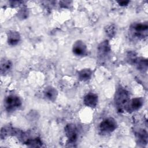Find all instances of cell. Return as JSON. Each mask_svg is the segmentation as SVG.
I'll list each match as a JSON object with an SVG mask.
<instances>
[{
    "label": "cell",
    "mask_w": 148,
    "mask_h": 148,
    "mask_svg": "<svg viewBox=\"0 0 148 148\" xmlns=\"http://www.w3.org/2000/svg\"><path fill=\"white\" fill-rule=\"evenodd\" d=\"M129 92L123 88H119L114 95L115 106L119 112L125 110L126 106L130 101Z\"/></svg>",
    "instance_id": "1"
},
{
    "label": "cell",
    "mask_w": 148,
    "mask_h": 148,
    "mask_svg": "<svg viewBox=\"0 0 148 148\" xmlns=\"http://www.w3.org/2000/svg\"><path fill=\"white\" fill-rule=\"evenodd\" d=\"M148 25L147 23H138L131 25L130 33L132 37L140 39L147 36Z\"/></svg>",
    "instance_id": "2"
},
{
    "label": "cell",
    "mask_w": 148,
    "mask_h": 148,
    "mask_svg": "<svg viewBox=\"0 0 148 148\" xmlns=\"http://www.w3.org/2000/svg\"><path fill=\"white\" fill-rule=\"evenodd\" d=\"M21 105V101L20 98L14 95L8 96L4 101L5 109L8 112H12L18 109Z\"/></svg>",
    "instance_id": "3"
},
{
    "label": "cell",
    "mask_w": 148,
    "mask_h": 148,
    "mask_svg": "<svg viewBox=\"0 0 148 148\" xmlns=\"http://www.w3.org/2000/svg\"><path fill=\"white\" fill-rule=\"evenodd\" d=\"M117 128V123L112 117L104 119L99 124L100 131L104 134H108L114 131Z\"/></svg>",
    "instance_id": "4"
},
{
    "label": "cell",
    "mask_w": 148,
    "mask_h": 148,
    "mask_svg": "<svg viewBox=\"0 0 148 148\" xmlns=\"http://www.w3.org/2000/svg\"><path fill=\"white\" fill-rule=\"evenodd\" d=\"M143 104V99L141 98H135L132 99H130L128 102L125 110L131 113L138 110L142 108Z\"/></svg>",
    "instance_id": "5"
},
{
    "label": "cell",
    "mask_w": 148,
    "mask_h": 148,
    "mask_svg": "<svg viewBox=\"0 0 148 148\" xmlns=\"http://www.w3.org/2000/svg\"><path fill=\"white\" fill-rule=\"evenodd\" d=\"M66 136L70 143H75L77 138V130L73 124H68L65 127Z\"/></svg>",
    "instance_id": "6"
},
{
    "label": "cell",
    "mask_w": 148,
    "mask_h": 148,
    "mask_svg": "<svg viewBox=\"0 0 148 148\" xmlns=\"http://www.w3.org/2000/svg\"><path fill=\"white\" fill-rule=\"evenodd\" d=\"M73 53L77 56H83L87 53V47L85 43L82 40L76 41L72 47Z\"/></svg>",
    "instance_id": "7"
},
{
    "label": "cell",
    "mask_w": 148,
    "mask_h": 148,
    "mask_svg": "<svg viewBox=\"0 0 148 148\" xmlns=\"http://www.w3.org/2000/svg\"><path fill=\"white\" fill-rule=\"evenodd\" d=\"M110 51V47L108 40L102 42L98 47V54L101 58H103L108 55Z\"/></svg>",
    "instance_id": "8"
},
{
    "label": "cell",
    "mask_w": 148,
    "mask_h": 148,
    "mask_svg": "<svg viewBox=\"0 0 148 148\" xmlns=\"http://www.w3.org/2000/svg\"><path fill=\"white\" fill-rule=\"evenodd\" d=\"M98 96L95 94H88L84 98V105L90 108H95L98 103Z\"/></svg>",
    "instance_id": "9"
},
{
    "label": "cell",
    "mask_w": 148,
    "mask_h": 148,
    "mask_svg": "<svg viewBox=\"0 0 148 148\" xmlns=\"http://www.w3.org/2000/svg\"><path fill=\"white\" fill-rule=\"evenodd\" d=\"M20 40V34L15 31H10L8 32V42L10 46H15Z\"/></svg>",
    "instance_id": "10"
},
{
    "label": "cell",
    "mask_w": 148,
    "mask_h": 148,
    "mask_svg": "<svg viewBox=\"0 0 148 148\" xmlns=\"http://www.w3.org/2000/svg\"><path fill=\"white\" fill-rule=\"evenodd\" d=\"M136 138L138 142L142 145H146L147 143V133L143 129H139L136 132Z\"/></svg>",
    "instance_id": "11"
},
{
    "label": "cell",
    "mask_w": 148,
    "mask_h": 148,
    "mask_svg": "<svg viewBox=\"0 0 148 148\" xmlns=\"http://www.w3.org/2000/svg\"><path fill=\"white\" fill-rule=\"evenodd\" d=\"M45 97L51 101H54L57 97V91L52 87H47L44 92Z\"/></svg>",
    "instance_id": "12"
},
{
    "label": "cell",
    "mask_w": 148,
    "mask_h": 148,
    "mask_svg": "<svg viewBox=\"0 0 148 148\" xmlns=\"http://www.w3.org/2000/svg\"><path fill=\"white\" fill-rule=\"evenodd\" d=\"M134 64L135 65L137 69L140 71H146L147 69V60L143 58H136Z\"/></svg>",
    "instance_id": "13"
},
{
    "label": "cell",
    "mask_w": 148,
    "mask_h": 148,
    "mask_svg": "<svg viewBox=\"0 0 148 148\" xmlns=\"http://www.w3.org/2000/svg\"><path fill=\"white\" fill-rule=\"evenodd\" d=\"M12 64L9 60H2L1 61V73L2 75L8 73L12 69Z\"/></svg>",
    "instance_id": "14"
},
{
    "label": "cell",
    "mask_w": 148,
    "mask_h": 148,
    "mask_svg": "<svg viewBox=\"0 0 148 148\" xmlns=\"http://www.w3.org/2000/svg\"><path fill=\"white\" fill-rule=\"evenodd\" d=\"M92 75V71L90 69L85 68L80 70L78 72V77L82 81H87L89 80Z\"/></svg>",
    "instance_id": "15"
},
{
    "label": "cell",
    "mask_w": 148,
    "mask_h": 148,
    "mask_svg": "<svg viewBox=\"0 0 148 148\" xmlns=\"http://www.w3.org/2000/svg\"><path fill=\"white\" fill-rule=\"evenodd\" d=\"M105 32L108 36H109L110 38H112L116 35V27L113 24H109L106 27Z\"/></svg>",
    "instance_id": "16"
},
{
    "label": "cell",
    "mask_w": 148,
    "mask_h": 148,
    "mask_svg": "<svg viewBox=\"0 0 148 148\" xmlns=\"http://www.w3.org/2000/svg\"><path fill=\"white\" fill-rule=\"evenodd\" d=\"M25 143L30 146L38 147V146H40L42 142L39 138H35L34 139H29L27 140L25 142Z\"/></svg>",
    "instance_id": "17"
},
{
    "label": "cell",
    "mask_w": 148,
    "mask_h": 148,
    "mask_svg": "<svg viewBox=\"0 0 148 148\" xmlns=\"http://www.w3.org/2000/svg\"><path fill=\"white\" fill-rule=\"evenodd\" d=\"M28 14V12L27 10H26V9H21V10L18 12V15H19V17H20L21 18H25L27 17V15L28 14Z\"/></svg>",
    "instance_id": "18"
},
{
    "label": "cell",
    "mask_w": 148,
    "mask_h": 148,
    "mask_svg": "<svg viewBox=\"0 0 148 148\" xmlns=\"http://www.w3.org/2000/svg\"><path fill=\"white\" fill-rule=\"evenodd\" d=\"M117 2L120 6H127L129 3L130 1H118Z\"/></svg>",
    "instance_id": "19"
}]
</instances>
